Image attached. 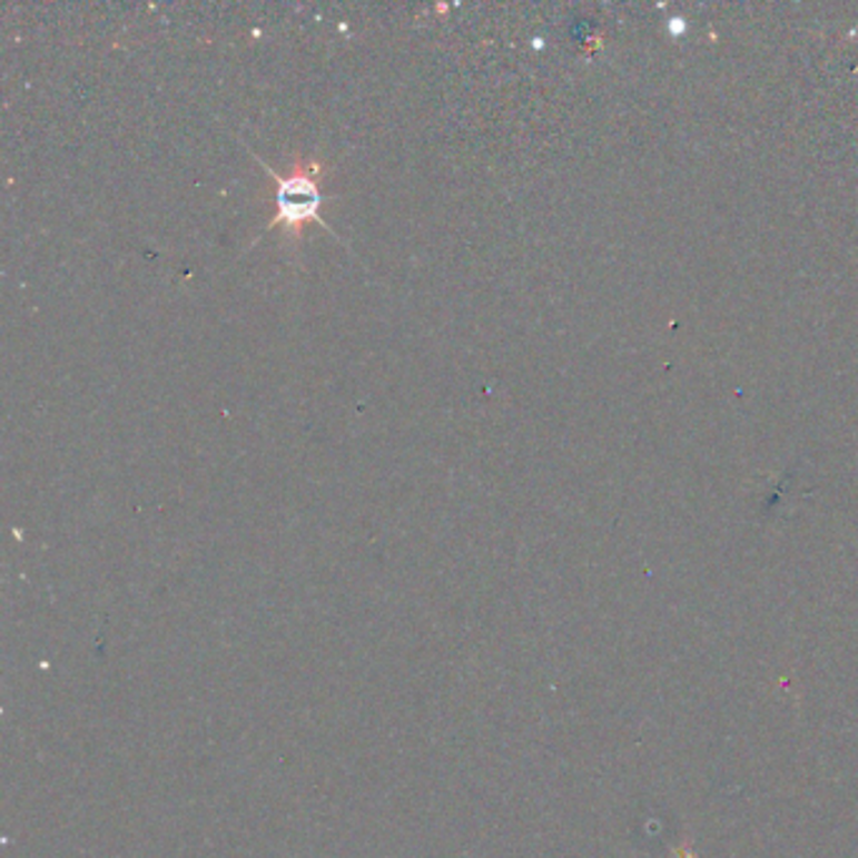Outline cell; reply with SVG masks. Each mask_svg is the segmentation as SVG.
Listing matches in <instances>:
<instances>
[{"mask_svg": "<svg viewBox=\"0 0 858 858\" xmlns=\"http://www.w3.org/2000/svg\"><path fill=\"white\" fill-rule=\"evenodd\" d=\"M670 858H698V854H696V848L690 846V841H682L678 848H672Z\"/></svg>", "mask_w": 858, "mask_h": 858, "instance_id": "obj_2", "label": "cell"}, {"mask_svg": "<svg viewBox=\"0 0 858 858\" xmlns=\"http://www.w3.org/2000/svg\"><path fill=\"white\" fill-rule=\"evenodd\" d=\"M257 161L275 179V215L267 221L265 233L283 229L285 237L300 239L307 225L331 229L323 219L327 195L320 189V177L325 171L320 159L297 157L285 171L273 169L265 159Z\"/></svg>", "mask_w": 858, "mask_h": 858, "instance_id": "obj_1", "label": "cell"}]
</instances>
